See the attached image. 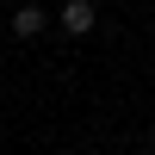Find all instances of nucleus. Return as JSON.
Returning a JSON list of instances; mask_svg holds the SVG:
<instances>
[{
  "instance_id": "obj_1",
  "label": "nucleus",
  "mask_w": 155,
  "mask_h": 155,
  "mask_svg": "<svg viewBox=\"0 0 155 155\" xmlns=\"http://www.w3.org/2000/svg\"><path fill=\"white\" fill-rule=\"evenodd\" d=\"M93 19H99L93 0H62V31H68V37H87V31H93Z\"/></svg>"
},
{
  "instance_id": "obj_2",
  "label": "nucleus",
  "mask_w": 155,
  "mask_h": 155,
  "mask_svg": "<svg viewBox=\"0 0 155 155\" xmlns=\"http://www.w3.org/2000/svg\"><path fill=\"white\" fill-rule=\"evenodd\" d=\"M12 37H44V6H37V0H25V6L12 12Z\"/></svg>"
},
{
  "instance_id": "obj_3",
  "label": "nucleus",
  "mask_w": 155,
  "mask_h": 155,
  "mask_svg": "<svg viewBox=\"0 0 155 155\" xmlns=\"http://www.w3.org/2000/svg\"><path fill=\"white\" fill-rule=\"evenodd\" d=\"M137 155H149V149H137Z\"/></svg>"
}]
</instances>
